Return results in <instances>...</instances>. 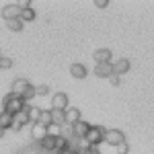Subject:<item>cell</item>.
<instances>
[{"instance_id": "obj_1", "label": "cell", "mask_w": 154, "mask_h": 154, "mask_svg": "<svg viewBox=\"0 0 154 154\" xmlns=\"http://www.w3.org/2000/svg\"><path fill=\"white\" fill-rule=\"evenodd\" d=\"M2 107H4V111H8L11 115H19L21 111L27 109V101H25L23 97L14 95V93H8V95L2 99Z\"/></svg>"}, {"instance_id": "obj_2", "label": "cell", "mask_w": 154, "mask_h": 154, "mask_svg": "<svg viewBox=\"0 0 154 154\" xmlns=\"http://www.w3.org/2000/svg\"><path fill=\"white\" fill-rule=\"evenodd\" d=\"M105 128H101V125H93L91 130H88V134H86V140L91 142V146L93 148H99V144L105 142Z\"/></svg>"}, {"instance_id": "obj_3", "label": "cell", "mask_w": 154, "mask_h": 154, "mask_svg": "<svg viewBox=\"0 0 154 154\" xmlns=\"http://www.w3.org/2000/svg\"><path fill=\"white\" fill-rule=\"evenodd\" d=\"M105 142L109 144V146H115V148H117L119 144L125 142V136H123L121 130H107L105 131Z\"/></svg>"}, {"instance_id": "obj_4", "label": "cell", "mask_w": 154, "mask_h": 154, "mask_svg": "<svg viewBox=\"0 0 154 154\" xmlns=\"http://www.w3.org/2000/svg\"><path fill=\"white\" fill-rule=\"evenodd\" d=\"M29 88H31V82H29L27 78H17V80L12 82L11 93H14V95H19V97H25L27 93H29Z\"/></svg>"}, {"instance_id": "obj_5", "label": "cell", "mask_w": 154, "mask_h": 154, "mask_svg": "<svg viewBox=\"0 0 154 154\" xmlns=\"http://www.w3.org/2000/svg\"><path fill=\"white\" fill-rule=\"evenodd\" d=\"M51 109H60V111H68L70 107H68V95L66 93H56V95L51 97Z\"/></svg>"}, {"instance_id": "obj_6", "label": "cell", "mask_w": 154, "mask_h": 154, "mask_svg": "<svg viewBox=\"0 0 154 154\" xmlns=\"http://www.w3.org/2000/svg\"><path fill=\"white\" fill-rule=\"evenodd\" d=\"M93 125L91 123H86V121H78L76 125H72V136L76 138V140H82V138H86V134H88V130H91Z\"/></svg>"}, {"instance_id": "obj_7", "label": "cell", "mask_w": 154, "mask_h": 154, "mask_svg": "<svg viewBox=\"0 0 154 154\" xmlns=\"http://www.w3.org/2000/svg\"><path fill=\"white\" fill-rule=\"evenodd\" d=\"M27 123H31V117H29V107H27L25 111H21L19 115H14V123H12V130H14V131L23 130Z\"/></svg>"}, {"instance_id": "obj_8", "label": "cell", "mask_w": 154, "mask_h": 154, "mask_svg": "<svg viewBox=\"0 0 154 154\" xmlns=\"http://www.w3.org/2000/svg\"><path fill=\"white\" fill-rule=\"evenodd\" d=\"M130 68H131V64H130V60H125V58H119L117 62H113V74H115V76L128 74Z\"/></svg>"}, {"instance_id": "obj_9", "label": "cell", "mask_w": 154, "mask_h": 154, "mask_svg": "<svg viewBox=\"0 0 154 154\" xmlns=\"http://www.w3.org/2000/svg\"><path fill=\"white\" fill-rule=\"evenodd\" d=\"M2 17L6 19V21H12V19H19L21 17V6L14 2V4H6L4 8H2Z\"/></svg>"}, {"instance_id": "obj_10", "label": "cell", "mask_w": 154, "mask_h": 154, "mask_svg": "<svg viewBox=\"0 0 154 154\" xmlns=\"http://www.w3.org/2000/svg\"><path fill=\"white\" fill-rule=\"evenodd\" d=\"M31 136H33V140H37V142L45 140V138L49 136L48 125H43V123H33V125H31Z\"/></svg>"}, {"instance_id": "obj_11", "label": "cell", "mask_w": 154, "mask_h": 154, "mask_svg": "<svg viewBox=\"0 0 154 154\" xmlns=\"http://www.w3.org/2000/svg\"><path fill=\"white\" fill-rule=\"evenodd\" d=\"M95 74L99 78H111L113 76V64H95Z\"/></svg>"}, {"instance_id": "obj_12", "label": "cell", "mask_w": 154, "mask_h": 154, "mask_svg": "<svg viewBox=\"0 0 154 154\" xmlns=\"http://www.w3.org/2000/svg\"><path fill=\"white\" fill-rule=\"evenodd\" d=\"M111 49L107 48H101L95 51V64H111Z\"/></svg>"}, {"instance_id": "obj_13", "label": "cell", "mask_w": 154, "mask_h": 154, "mask_svg": "<svg viewBox=\"0 0 154 154\" xmlns=\"http://www.w3.org/2000/svg\"><path fill=\"white\" fill-rule=\"evenodd\" d=\"M78 121H82V117H80V109H76V107H70L68 111H66V123L68 125H76Z\"/></svg>"}, {"instance_id": "obj_14", "label": "cell", "mask_w": 154, "mask_h": 154, "mask_svg": "<svg viewBox=\"0 0 154 154\" xmlns=\"http://www.w3.org/2000/svg\"><path fill=\"white\" fill-rule=\"evenodd\" d=\"M12 123H14V115H11L8 111H0V128L6 131V130H12Z\"/></svg>"}, {"instance_id": "obj_15", "label": "cell", "mask_w": 154, "mask_h": 154, "mask_svg": "<svg viewBox=\"0 0 154 154\" xmlns=\"http://www.w3.org/2000/svg\"><path fill=\"white\" fill-rule=\"evenodd\" d=\"M70 74L74 76V78H86V74H88V70H86V66L84 64H72L70 66Z\"/></svg>"}, {"instance_id": "obj_16", "label": "cell", "mask_w": 154, "mask_h": 154, "mask_svg": "<svg viewBox=\"0 0 154 154\" xmlns=\"http://www.w3.org/2000/svg\"><path fill=\"white\" fill-rule=\"evenodd\" d=\"M56 140L58 138H54V136H48L45 140H41L39 142V146H41V150H45V152H56Z\"/></svg>"}, {"instance_id": "obj_17", "label": "cell", "mask_w": 154, "mask_h": 154, "mask_svg": "<svg viewBox=\"0 0 154 154\" xmlns=\"http://www.w3.org/2000/svg\"><path fill=\"white\" fill-rule=\"evenodd\" d=\"M51 117H54V123H58L64 128L66 123V111H60V109H51Z\"/></svg>"}, {"instance_id": "obj_18", "label": "cell", "mask_w": 154, "mask_h": 154, "mask_svg": "<svg viewBox=\"0 0 154 154\" xmlns=\"http://www.w3.org/2000/svg\"><path fill=\"white\" fill-rule=\"evenodd\" d=\"M23 25H25V21L21 19V17H19V19H12V21H6V27H8L11 31H21Z\"/></svg>"}, {"instance_id": "obj_19", "label": "cell", "mask_w": 154, "mask_h": 154, "mask_svg": "<svg viewBox=\"0 0 154 154\" xmlns=\"http://www.w3.org/2000/svg\"><path fill=\"white\" fill-rule=\"evenodd\" d=\"M41 109H37V107H29V117H31V121L33 123H39V119H41Z\"/></svg>"}, {"instance_id": "obj_20", "label": "cell", "mask_w": 154, "mask_h": 154, "mask_svg": "<svg viewBox=\"0 0 154 154\" xmlns=\"http://www.w3.org/2000/svg\"><path fill=\"white\" fill-rule=\"evenodd\" d=\"M21 19L23 21H35V11L29 6V8H23L21 11Z\"/></svg>"}, {"instance_id": "obj_21", "label": "cell", "mask_w": 154, "mask_h": 154, "mask_svg": "<svg viewBox=\"0 0 154 154\" xmlns=\"http://www.w3.org/2000/svg\"><path fill=\"white\" fill-rule=\"evenodd\" d=\"M39 123H43V125H48V128L51 125V123H54V117H51V109L41 113V119H39Z\"/></svg>"}, {"instance_id": "obj_22", "label": "cell", "mask_w": 154, "mask_h": 154, "mask_svg": "<svg viewBox=\"0 0 154 154\" xmlns=\"http://www.w3.org/2000/svg\"><path fill=\"white\" fill-rule=\"evenodd\" d=\"M8 68H12V60L6 58V56H2V58H0V70H8Z\"/></svg>"}, {"instance_id": "obj_23", "label": "cell", "mask_w": 154, "mask_h": 154, "mask_svg": "<svg viewBox=\"0 0 154 154\" xmlns=\"http://www.w3.org/2000/svg\"><path fill=\"white\" fill-rule=\"evenodd\" d=\"M35 93H37V97H48L49 86L48 84H39V86H35Z\"/></svg>"}, {"instance_id": "obj_24", "label": "cell", "mask_w": 154, "mask_h": 154, "mask_svg": "<svg viewBox=\"0 0 154 154\" xmlns=\"http://www.w3.org/2000/svg\"><path fill=\"white\" fill-rule=\"evenodd\" d=\"M117 152L119 154H128V152H130V144H128V142L119 144V146H117Z\"/></svg>"}, {"instance_id": "obj_25", "label": "cell", "mask_w": 154, "mask_h": 154, "mask_svg": "<svg viewBox=\"0 0 154 154\" xmlns=\"http://www.w3.org/2000/svg\"><path fill=\"white\" fill-rule=\"evenodd\" d=\"M93 4H95L97 8H107V4H109V0H95Z\"/></svg>"}, {"instance_id": "obj_26", "label": "cell", "mask_w": 154, "mask_h": 154, "mask_svg": "<svg viewBox=\"0 0 154 154\" xmlns=\"http://www.w3.org/2000/svg\"><path fill=\"white\" fill-rule=\"evenodd\" d=\"M109 80H111V84H113V86H119V84H121V78H119V76H115V74H113Z\"/></svg>"}, {"instance_id": "obj_27", "label": "cell", "mask_w": 154, "mask_h": 154, "mask_svg": "<svg viewBox=\"0 0 154 154\" xmlns=\"http://www.w3.org/2000/svg\"><path fill=\"white\" fill-rule=\"evenodd\" d=\"M2 136H4V130H2V128H0V138H2Z\"/></svg>"}, {"instance_id": "obj_28", "label": "cell", "mask_w": 154, "mask_h": 154, "mask_svg": "<svg viewBox=\"0 0 154 154\" xmlns=\"http://www.w3.org/2000/svg\"><path fill=\"white\" fill-rule=\"evenodd\" d=\"M0 58H2V56H0Z\"/></svg>"}]
</instances>
